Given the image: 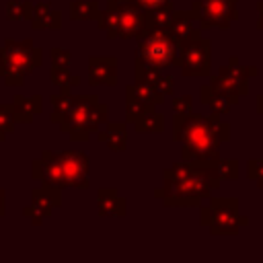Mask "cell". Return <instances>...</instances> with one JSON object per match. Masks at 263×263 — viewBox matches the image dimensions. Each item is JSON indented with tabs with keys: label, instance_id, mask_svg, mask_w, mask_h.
<instances>
[{
	"label": "cell",
	"instance_id": "6da1fadb",
	"mask_svg": "<svg viewBox=\"0 0 263 263\" xmlns=\"http://www.w3.org/2000/svg\"><path fill=\"white\" fill-rule=\"evenodd\" d=\"M218 185V175L210 166L175 164L164 171L162 187L154 189V195L164 201V205H195L201 197Z\"/></svg>",
	"mask_w": 263,
	"mask_h": 263
},
{
	"label": "cell",
	"instance_id": "7a4b0ae2",
	"mask_svg": "<svg viewBox=\"0 0 263 263\" xmlns=\"http://www.w3.org/2000/svg\"><path fill=\"white\" fill-rule=\"evenodd\" d=\"M222 129H226V125H222L216 117L205 119L201 115L177 113L173 138L183 142L185 160L210 162L218 156V140L226 138V134H220Z\"/></svg>",
	"mask_w": 263,
	"mask_h": 263
},
{
	"label": "cell",
	"instance_id": "3957f363",
	"mask_svg": "<svg viewBox=\"0 0 263 263\" xmlns=\"http://www.w3.org/2000/svg\"><path fill=\"white\" fill-rule=\"evenodd\" d=\"M109 107L105 103H99L97 95H72V103L58 123L64 134L70 136V140L80 142L88 140L92 132L99 129V125L107 123Z\"/></svg>",
	"mask_w": 263,
	"mask_h": 263
},
{
	"label": "cell",
	"instance_id": "277c9868",
	"mask_svg": "<svg viewBox=\"0 0 263 263\" xmlns=\"http://www.w3.org/2000/svg\"><path fill=\"white\" fill-rule=\"evenodd\" d=\"M43 53L31 39L6 37L0 47V76L6 86L25 84V76L41 66Z\"/></svg>",
	"mask_w": 263,
	"mask_h": 263
},
{
	"label": "cell",
	"instance_id": "5b68a950",
	"mask_svg": "<svg viewBox=\"0 0 263 263\" xmlns=\"http://www.w3.org/2000/svg\"><path fill=\"white\" fill-rule=\"evenodd\" d=\"M136 47L134 62H142L154 68H168L177 64V51H179V41L168 29H150L144 35H140Z\"/></svg>",
	"mask_w": 263,
	"mask_h": 263
},
{
	"label": "cell",
	"instance_id": "8992f818",
	"mask_svg": "<svg viewBox=\"0 0 263 263\" xmlns=\"http://www.w3.org/2000/svg\"><path fill=\"white\" fill-rule=\"evenodd\" d=\"M177 64L185 76H205L210 72V41L193 35L179 43Z\"/></svg>",
	"mask_w": 263,
	"mask_h": 263
},
{
	"label": "cell",
	"instance_id": "52a82bcc",
	"mask_svg": "<svg viewBox=\"0 0 263 263\" xmlns=\"http://www.w3.org/2000/svg\"><path fill=\"white\" fill-rule=\"evenodd\" d=\"M191 12L201 27H226L234 18V0H195Z\"/></svg>",
	"mask_w": 263,
	"mask_h": 263
},
{
	"label": "cell",
	"instance_id": "ba28073f",
	"mask_svg": "<svg viewBox=\"0 0 263 263\" xmlns=\"http://www.w3.org/2000/svg\"><path fill=\"white\" fill-rule=\"evenodd\" d=\"M62 205V193L60 189L55 187H49V185H41L37 189L31 191V205H25L23 208V214L27 218H31V222L35 226H39L45 218L51 216V210L53 208H60Z\"/></svg>",
	"mask_w": 263,
	"mask_h": 263
},
{
	"label": "cell",
	"instance_id": "9c48e42d",
	"mask_svg": "<svg viewBox=\"0 0 263 263\" xmlns=\"http://www.w3.org/2000/svg\"><path fill=\"white\" fill-rule=\"evenodd\" d=\"M58 156H60V162L64 168L66 185L76 187V189H86L90 185V181H88V171H90L88 156L84 152H78V150H64V152H58Z\"/></svg>",
	"mask_w": 263,
	"mask_h": 263
},
{
	"label": "cell",
	"instance_id": "30bf717a",
	"mask_svg": "<svg viewBox=\"0 0 263 263\" xmlns=\"http://www.w3.org/2000/svg\"><path fill=\"white\" fill-rule=\"evenodd\" d=\"M31 175H33V179L43 181V185H49V187H55V189L68 187L58 152L43 150L41 156L31 162Z\"/></svg>",
	"mask_w": 263,
	"mask_h": 263
},
{
	"label": "cell",
	"instance_id": "8fae6325",
	"mask_svg": "<svg viewBox=\"0 0 263 263\" xmlns=\"http://www.w3.org/2000/svg\"><path fill=\"white\" fill-rule=\"evenodd\" d=\"M88 84L92 86L117 84V60L113 55H90L88 58Z\"/></svg>",
	"mask_w": 263,
	"mask_h": 263
},
{
	"label": "cell",
	"instance_id": "7c38bea8",
	"mask_svg": "<svg viewBox=\"0 0 263 263\" xmlns=\"http://www.w3.org/2000/svg\"><path fill=\"white\" fill-rule=\"evenodd\" d=\"M144 33H146L144 10L132 2L121 4L119 6V37L121 39H138Z\"/></svg>",
	"mask_w": 263,
	"mask_h": 263
},
{
	"label": "cell",
	"instance_id": "4fadbf2b",
	"mask_svg": "<svg viewBox=\"0 0 263 263\" xmlns=\"http://www.w3.org/2000/svg\"><path fill=\"white\" fill-rule=\"evenodd\" d=\"M97 210L99 216H125L127 201L113 187H103L97 191Z\"/></svg>",
	"mask_w": 263,
	"mask_h": 263
},
{
	"label": "cell",
	"instance_id": "5bb4252c",
	"mask_svg": "<svg viewBox=\"0 0 263 263\" xmlns=\"http://www.w3.org/2000/svg\"><path fill=\"white\" fill-rule=\"evenodd\" d=\"M31 25L37 31H55L62 27V12L53 8L51 2H35Z\"/></svg>",
	"mask_w": 263,
	"mask_h": 263
},
{
	"label": "cell",
	"instance_id": "9a60e30c",
	"mask_svg": "<svg viewBox=\"0 0 263 263\" xmlns=\"http://www.w3.org/2000/svg\"><path fill=\"white\" fill-rule=\"evenodd\" d=\"M12 107H14V117L18 123H31L33 117L43 111V99H41V95H33V97L14 95Z\"/></svg>",
	"mask_w": 263,
	"mask_h": 263
},
{
	"label": "cell",
	"instance_id": "2e32d148",
	"mask_svg": "<svg viewBox=\"0 0 263 263\" xmlns=\"http://www.w3.org/2000/svg\"><path fill=\"white\" fill-rule=\"evenodd\" d=\"M99 142H105L113 152L125 150L127 144V121H107L105 129L97 134Z\"/></svg>",
	"mask_w": 263,
	"mask_h": 263
},
{
	"label": "cell",
	"instance_id": "e0dca14e",
	"mask_svg": "<svg viewBox=\"0 0 263 263\" xmlns=\"http://www.w3.org/2000/svg\"><path fill=\"white\" fill-rule=\"evenodd\" d=\"M193 12L191 10H173V18H171V25H168V31L175 35V39L181 43L193 35H199L195 29H193Z\"/></svg>",
	"mask_w": 263,
	"mask_h": 263
},
{
	"label": "cell",
	"instance_id": "ac0fdd59",
	"mask_svg": "<svg viewBox=\"0 0 263 263\" xmlns=\"http://www.w3.org/2000/svg\"><path fill=\"white\" fill-rule=\"evenodd\" d=\"M125 97H134V99H140L152 107L160 105L164 101V95H160L152 84L148 82H142V80H134L132 84L125 86Z\"/></svg>",
	"mask_w": 263,
	"mask_h": 263
},
{
	"label": "cell",
	"instance_id": "d6986e66",
	"mask_svg": "<svg viewBox=\"0 0 263 263\" xmlns=\"http://www.w3.org/2000/svg\"><path fill=\"white\" fill-rule=\"evenodd\" d=\"M97 25H99V29H103L107 33L109 39L119 37V6L107 4L105 8H101V12L97 16Z\"/></svg>",
	"mask_w": 263,
	"mask_h": 263
},
{
	"label": "cell",
	"instance_id": "ffe728a7",
	"mask_svg": "<svg viewBox=\"0 0 263 263\" xmlns=\"http://www.w3.org/2000/svg\"><path fill=\"white\" fill-rule=\"evenodd\" d=\"M173 2L160 6V8H152V10H144L146 16V31L150 29H168L171 18H173Z\"/></svg>",
	"mask_w": 263,
	"mask_h": 263
},
{
	"label": "cell",
	"instance_id": "44dd1931",
	"mask_svg": "<svg viewBox=\"0 0 263 263\" xmlns=\"http://www.w3.org/2000/svg\"><path fill=\"white\" fill-rule=\"evenodd\" d=\"M101 8L97 0H72L70 2V18L72 21H97Z\"/></svg>",
	"mask_w": 263,
	"mask_h": 263
},
{
	"label": "cell",
	"instance_id": "7402d4cb",
	"mask_svg": "<svg viewBox=\"0 0 263 263\" xmlns=\"http://www.w3.org/2000/svg\"><path fill=\"white\" fill-rule=\"evenodd\" d=\"M132 125H134V129L140 132V134H146V132L158 134V132H162V127H164V117H162L156 109H150V111H146L144 115H140Z\"/></svg>",
	"mask_w": 263,
	"mask_h": 263
},
{
	"label": "cell",
	"instance_id": "603a6c76",
	"mask_svg": "<svg viewBox=\"0 0 263 263\" xmlns=\"http://www.w3.org/2000/svg\"><path fill=\"white\" fill-rule=\"evenodd\" d=\"M72 86H60V92H55V95H51L49 99H51V107H53V113H51V123H60L62 121V117L66 115V111H68V107H70V103H72V90H70Z\"/></svg>",
	"mask_w": 263,
	"mask_h": 263
},
{
	"label": "cell",
	"instance_id": "cb8c5ba5",
	"mask_svg": "<svg viewBox=\"0 0 263 263\" xmlns=\"http://www.w3.org/2000/svg\"><path fill=\"white\" fill-rule=\"evenodd\" d=\"M33 6L35 2L31 0H10L6 4V18L8 21H23V18H33Z\"/></svg>",
	"mask_w": 263,
	"mask_h": 263
},
{
	"label": "cell",
	"instance_id": "d4e9b609",
	"mask_svg": "<svg viewBox=\"0 0 263 263\" xmlns=\"http://www.w3.org/2000/svg\"><path fill=\"white\" fill-rule=\"evenodd\" d=\"M49 78H51V82L55 86H76L80 82V76L72 74L68 66H51Z\"/></svg>",
	"mask_w": 263,
	"mask_h": 263
},
{
	"label": "cell",
	"instance_id": "484cf974",
	"mask_svg": "<svg viewBox=\"0 0 263 263\" xmlns=\"http://www.w3.org/2000/svg\"><path fill=\"white\" fill-rule=\"evenodd\" d=\"M14 123H16V117H14L12 103L10 105H0V142L12 132Z\"/></svg>",
	"mask_w": 263,
	"mask_h": 263
},
{
	"label": "cell",
	"instance_id": "4316f807",
	"mask_svg": "<svg viewBox=\"0 0 263 263\" xmlns=\"http://www.w3.org/2000/svg\"><path fill=\"white\" fill-rule=\"evenodd\" d=\"M49 55H51V64H53V66H70L72 53H70L68 49H62V47H51Z\"/></svg>",
	"mask_w": 263,
	"mask_h": 263
},
{
	"label": "cell",
	"instance_id": "83f0119b",
	"mask_svg": "<svg viewBox=\"0 0 263 263\" xmlns=\"http://www.w3.org/2000/svg\"><path fill=\"white\" fill-rule=\"evenodd\" d=\"M152 86H154L160 95H171V92H173L175 82H173V76H171V74H164V72H162V74L158 76V80H156Z\"/></svg>",
	"mask_w": 263,
	"mask_h": 263
},
{
	"label": "cell",
	"instance_id": "f1b7e54d",
	"mask_svg": "<svg viewBox=\"0 0 263 263\" xmlns=\"http://www.w3.org/2000/svg\"><path fill=\"white\" fill-rule=\"evenodd\" d=\"M173 109H175V113H191V97L189 95L177 97L173 101Z\"/></svg>",
	"mask_w": 263,
	"mask_h": 263
},
{
	"label": "cell",
	"instance_id": "f546056e",
	"mask_svg": "<svg viewBox=\"0 0 263 263\" xmlns=\"http://www.w3.org/2000/svg\"><path fill=\"white\" fill-rule=\"evenodd\" d=\"M173 0H132V4H136L142 10H152V8H160L164 4H168Z\"/></svg>",
	"mask_w": 263,
	"mask_h": 263
},
{
	"label": "cell",
	"instance_id": "4dcf8cb0",
	"mask_svg": "<svg viewBox=\"0 0 263 263\" xmlns=\"http://www.w3.org/2000/svg\"><path fill=\"white\" fill-rule=\"evenodd\" d=\"M4 212H6V205H4V189L0 187V218L4 216Z\"/></svg>",
	"mask_w": 263,
	"mask_h": 263
},
{
	"label": "cell",
	"instance_id": "1f68e13d",
	"mask_svg": "<svg viewBox=\"0 0 263 263\" xmlns=\"http://www.w3.org/2000/svg\"><path fill=\"white\" fill-rule=\"evenodd\" d=\"M127 2H132V0H107V4H111V6H121V4H127Z\"/></svg>",
	"mask_w": 263,
	"mask_h": 263
}]
</instances>
